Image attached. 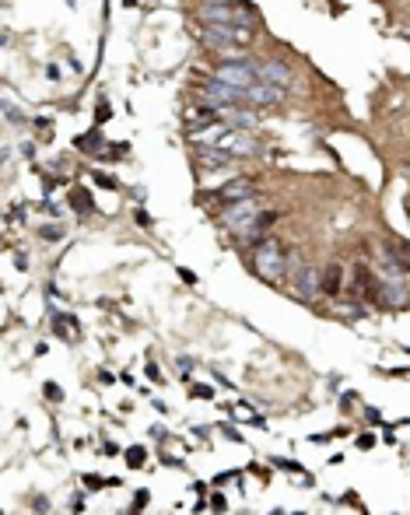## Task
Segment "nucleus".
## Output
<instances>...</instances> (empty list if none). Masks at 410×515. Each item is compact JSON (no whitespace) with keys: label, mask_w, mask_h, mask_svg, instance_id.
I'll list each match as a JSON object with an SVG mask.
<instances>
[{"label":"nucleus","mask_w":410,"mask_h":515,"mask_svg":"<svg viewBox=\"0 0 410 515\" xmlns=\"http://www.w3.org/2000/svg\"><path fill=\"white\" fill-rule=\"evenodd\" d=\"M211 509H214V512H228V502H225V495H214V498H211Z\"/></svg>","instance_id":"19"},{"label":"nucleus","mask_w":410,"mask_h":515,"mask_svg":"<svg viewBox=\"0 0 410 515\" xmlns=\"http://www.w3.org/2000/svg\"><path fill=\"white\" fill-rule=\"evenodd\" d=\"M274 463H277L281 470H291V474H309V470H302V467H298V463H291V459H274Z\"/></svg>","instance_id":"18"},{"label":"nucleus","mask_w":410,"mask_h":515,"mask_svg":"<svg viewBox=\"0 0 410 515\" xmlns=\"http://www.w3.org/2000/svg\"><path fill=\"white\" fill-rule=\"evenodd\" d=\"M39 235H42V239H60V235H63V225H56V228H42Z\"/></svg>","instance_id":"20"},{"label":"nucleus","mask_w":410,"mask_h":515,"mask_svg":"<svg viewBox=\"0 0 410 515\" xmlns=\"http://www.w3.org/2000/svg\"><path fill=\"white\" fill-rule=\"evenodd\" d=\"M179 277H183V280H186V284H197V273H190V270H186V266H179Z\"/></svg>","instance_id":"25"},{"label":"nucleus","mask_w":410,"mask_h":515,"mask_svg":"<svg viewBox=\"0 0 410 515\" xmlns=\"http://www.w3.org/2000/svg\"><path fill=\"white\" fill-rule=\"evenodd\" d=\"M109 112H112V109H109V105H105V102H98V112H95V116H98V123H102V119H105V116H109Z\"/></svg>","instance_id":"26"},{"label":"nucleus","mask_w":410,"mask_h":515,"mask_svg":"<svg viewBox=\"0 0 410 515\" xmlns=\"http://www.w3.org/2000/svg\"><path fill=\"white\" fill-rule=\"evenodd\" d=\"M137 225H140V228H154L151 214H144V211H137Z\"/></svg>","instance_id":"22"},{"label":"nucleus","mask_w":410,"mask_h":515,"mask_svg":"<svg viewBox=\"0 0 410 515\" xmlns=\"http://www.w3.org/2000/svg\"><path fill=\"white\" fill-rule=\"evenodd\" d=\"M260 81H267V84H277V88H291L295 84V74H291V67L284 63V60H277V56H270V60H263L260 63Z\"/></svg>","instance_id":"7"},{"label":"nucleus","mask_w":410,"mask_h":515,"mask_svg":"<svg viewBox=\"0 0 410 515\" xmlns=\"http://www.w3.org/2000/svg\"><path fill=\"white\" fill-rule=\"evenodd\" d=\"M295 298H302V301H316L319 294H323V280H319V273L312 270V266H295Z\"/></svg>","instance_id":"6"},{"label":"nucleus","mask_w":410,"mask_h":515,"mask_svg":"<svg viewBox=\"0 0 410 515\" xmlns=\"http://www.w3.org/2000/svg\"><path fill=\"white\" fill-rule=\"evenodd\" d=\"M256 214H260L256 200H239V204H228V207L221 211V225H225V228H235V225H242V221H249V218H256Z\"/></svg>","instance_id":"9"},{"label":"nucleus","mask_w":410,"mask_h":515,"mask_svg":"<svg viewBox=\"0 0 410 515\" xmlns=\"http://www.w3.org/2000/svg\"><path fill=\"white\" fill-rule=\"evenodd\" d=\"M365 417H369L372 424H379V410H376V407H365Z\"/></svg>","instance_id":"27"},{"label":"nucleus","mask_w":410,"mask_h":515,"mask_svg":"<svg viewBox=\"0 0 410 515\" xmlns=\"http://www.w3.org/2000/svg\"><path fill=\"white\" fill-rule=\"evenodd\" d=\"M46 400H53V403H63V389H60L56 382H46Z\"/></svg>","instance_id":"15"},{"label":"nucleus","mask_w":410,"mask_h":515,"mask_svg":"<svg viewBox=\"0 0 410 515\" xmlns=\"http://www.w3.org/2000/svg\"><path fill=\"white\" fill-rule=\"evenodd\" d=\"M84 484H88L91 491H98V488H105V481H98L95 474H88V477H84Z\"/></svg>","instance_id":"23"},{"label":"nucleus","mask_w":410,"mask_h":515,"mask_svg":"<svg viewBox=\"0 0 410 515\" xmlns=\"http://www.w3.org/2000/svg\"><path fill=\"white\" fill-rule=\"evenodd\" d=\"M70 207H74V211H84V214H91V211H95V204H91V193H88V190H74V193H70Z\"/></svg>","instance_id":"12"},{"label":"nucleus","mask_w":410,"mask_h":515,"mask_svg":"<svg viewBox=\"0 0 410 515\" xmlns=\"http://www.w3.org/2000/svg\"><path fill=\"white\" fill-rule=\"evenodd\" d=\"M77 148L81 151H98L102 144H98V130H88L84 137H77Z\"/></svg>","instance_id":"13"},{"label":"nucleus","mask_w":410,"mask_h":515,"mask_svg":"<svg viewBox=\"0 0 410 515\" xmlns=\"http://www.w3.org/2000/svg\"><path fill=\"white\" fill-rule=\"evenodd\" d=\"M249 39H253V28H235V25H204L200 28V42L225 60H242V49Z\"/></svg>","instance_id":"1"},{"label":"nucleus","mask_w":410,"mask_h":515,"mask_svg":"<svg viewBox=\"0 0 410 515\" xmlns=\"http://www.w3.org/2000/svg\"><path fill=\"white\" fill-rule=\"evenodd\" d=\"M372 445H376V435H362L358 438V449H372Z\"/></svg>","instance_id":"24"},{"label":"nucleus","mask_w":410,"mask_h":515,"mask_svg":"<svg viewBox=\"0 0 410 515\" xmlns=\"http://www.w3.org/2000/svg\"><path fill=\"white\" fill-rule=\"evenodd\" d=\"M253 193H256V186L249 179H235V183H225L221 190H214L211 197H218L221 204H239V200H253Z\"/></svg>","instance_id":"8"},{"label":"nucleus","mask_w":410,"mask_h":515,"mask_svg":"<svg viewBox=\"0 0 410 515\" xmlns=\"http://www.w3.org/2000/svg\"><path fill=\"white\" fill-rule=\"evenodd\" d=\"M249 102H253V105H277V102H284V88L260 81V84L249 88Z\"/></svg>","instance_id":"10"},{"label":"nucleus","mask_w":410,"mask_h":515,"mask_svg":"<svg viewBox=\"0 0 410 515\" xmlns=\"http://www.w3.org/2000/svg\"><path fill=\"white\" fill-rule=\"evenodd\" d=\"M340 291H344V270L333 263V266L323 273V294H330V298H333V294H340Z\"/></svg>","instance_id":"11"},{"label":"nucleus","mask_w":410,"mask_h":515,"mask_svg":"<svg viewBox=\"0 0 410 515\" xmlns=\"http://www.w3.org/2000/svg\"><path fill=\"white\" fill-rule=\"evenodd\" d=\"M70 509H74V512H84V495H77V498H74V505H70Z\"/></svg>","instance_id":"28"},{"label":"nucleus","mask_w":410,"mask_h":515,"mask_svg":"<svg viewBox=\"0 0 410 515\" xmlns=\"http://www.w3.org/2000/svg\"><path fill=\"white\" fill-rule=\"evenodd\" d=\"M144 459H147L144 445H133V449L126 452V467H144Z\"/></svg>","instance_id":"14"},{"label":"nucleus","mask_w":410,"mask_h":515,"mask_svg":"<svg viewBox=\"0 0 410 515\" xmlns=\"http://www.w3.org/2000/svg\"><path fill=\"white\" fill-rule=\"evenodd\" d=\"M95 183H98V186H109V190L116 186V179H112V176H102V172H95Z\"/></svg>","instance_id":"21"},{"label":"nucleus","mask_w":410,"mask_h":515,"mask_svg":"<svg viewBox=\"0 0 410 515\" xmlns=\"http://www.w3.org/2000/svg\"><path fill=\"white\" fill-rule=\"evenodd\" d=\"M214 77L225 81V84H235V88H246V91H249L253 84H260V63H253L249 56H242V60H225V63H218Z\"/></svg>","instance_id":"4"},{"label":"nucleus","mask_w":410,"mask_h":515,"mask_svg":"<svg viewBox=\"0 0 410 515\" xmlns=\"http://www.w3.org/2000/svg\"><path fill=\"white\" fill-rule=\"evenodd\" d=\"M147 502H151V491H137V498H133V512H144Z\"/></svg>","instance_id":"17"},{"label":"nucleus","mask_w":410,"mask_h":515,"mask_svg":"<svg viewBox=\"0 0 410 515\" xmlns=\"http://www.w3.org/2000/svg\"><path fill=\"white\" fill-rule=\"evenodd\" d=\"M190 396H197V400H214V389H211V386H193Z\"/></svg>","instance_id":"16"},{"label":"nucleus","mask_w":410,"mask_h":515,"mask_svg":"<svg viewBox=\"0 0 410 515\" xmlns=\"http://www.w3.org/2000/svg\"><path fill=\"white\" fill-rule=\"evenodd\" d=\"M284 259H288V253H284L277 242H270V239H263L260 246H253V270H256L267 284H281V280L288 277Z\"/></svg>","instance_id":"3"},{"label":"nucleus","mask_w":410,"mask_h":515,"mask_svg":"<svg viewBox=\"0 0 410 515\" xmlns=\"http://www.w3.org/2000/svg\"><path fill=\"white\" fill-rule=\"evenodd\" d=\"M218 148H225V151L235 155V158H249V155L260 151V144L249 137V130H235V126H228V130L218 137Z\"/></svg>","instance_id":"5"},{"label":"nucleus","mask_w":410,"mask_h":515,"mask_svg":"<svg viewBox=\"0 0 410 515\" xmlns=\"http://www.w3.org/2000/svg\"><path fill=\"white\" fill-rule=\"evenodd\" d=\"M197 18L204 25H235V28H253L256 21V14L246 4H211V0L197 7Z\"/></svg>","instance_id":"2"}]
</instances>
